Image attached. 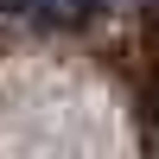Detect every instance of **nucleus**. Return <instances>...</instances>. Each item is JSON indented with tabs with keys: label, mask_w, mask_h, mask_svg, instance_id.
Listing matches in <instances>:
<instances>
[{
	"label": "nucleus",
	"mask_w": 159,
	"mask_h": 159,
	"mask_svg": "<svg viewBox=\"0 0 159 159\" xmlns=\"http://www.w3.org/2000/svg\"><path fill=\"white\" fill-rule=\"evenodd\" d=\"M0 7H13L19 19H32V25H76L89 13V0H0Z\"/></svg>",
	"instance_id": "obj_1"
},
{
	"label": "nucleus",
	"mask_w": 159,
	"mask_h": 159,
	"mask_svg": "<svg viewBox=\"0 0 159 159\" xmlns=\"http://www.w3.org/2000/svg\"><path fill=\"white\" fill-rule=\"evenodd\" d=\"M89 7H134V0H89Z\"/></svg>",
	"instance_id": "obj_2"
}]
</instances>
